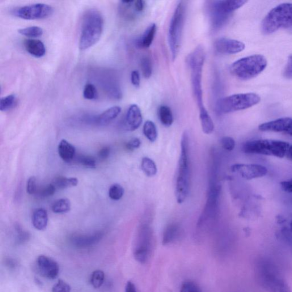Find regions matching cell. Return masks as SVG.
Segmentation results:
<instances>
[{
  "label": "cell",
  "instance_id": "6da1fadb",
  "mask_svg": "<svg viewBox=\"0 0 292 292\" xmlns=\"http://www.w3.org/2000/svg\"><path fill=\"white\" fill-rule=\"evenodd\" d=\"M255 274L258 283L268 292H291L280 270L268 260L262 259L257 262Z\"/></svg>",
  "mask_w": 292,
  "mask_h": 292
},
{
  "label": "cell",
  "instance_id": "7a4b0ae2",
  "mask_svg": "<svg viewBox=\"0 0 292 292\" xmlns=\"http://www.w3.org/2000/svg\"><path fill=\"white\" fill-rule=\"evenodd\" d=\"M104 20L101 13L95 10L87 11L84 14L79 42L80 50H84L94 46L103 35Z\"/></svg>",
  "mask_w": 292,
  "mask_h": 292
},
{
  "label": "cell",
  "instance_id": "3957f363",
  "mask_svg": "<svg viewBox=\"0 0 292 292\" xmlns=\"http://www.w3.org/2000/svg\"><path fill=\"white\" fill-rule=\"evenodd\" d=\"M189 180V137L187 133L184 131L181 140V152L175 188V196L179 204L183 203L188 196Z\"/></svg>",
  "mask_w": 292,
  "mask_h": 292
},
{
  "label": "cell",
  "instance_id": "277c9868",
  "mask_svg": "<svg viewBox=\"0 0 292 292\" xmlns=\"http://www.w3.org/2000/svg\"><path fill=\"white\" fill-rule=\"evenodd\" d=\"M206 55L202 46H198L189 54L187 64L191 70V84L193 95L200 111L206 109L203 103L202 89V74Z\"/></svg>",
  "mask_w": 292,
  "mask_h": 292
},
{
  "label": "cell",
  "instance_id": "5b68a950",
  "mask_svg": "<svg viewBox=\"0 0 292 292\" xmlns=\"http://www.w3.org/2000/svg\"><path fill=\"white\" fill-rule=\"evenodd\" d=\"M292 27V3H283L273 8L262 21L261 31L265 35L279 29Z\"/></svg>",
  "mask_w": 292,
  "mask_h": 292
},
{
  "label": "cell",
  "instance_id": "8992f818",
  "mask_svg": "<svg viewBox=\"0 0 292 292\" xmlns=\"http://www.w3.org/2000/svg\"><path fill=\"white\" fill-rule=\"evenodd\" d=\"M247 3L245 0L210 2L208 12L212 28L214 30L223 28L230 20L233 13Z\"/></svg>",
  "mask_w": 292,
  "mask_h": 292
},
{
  "label": "cell",
  "instance_id": "52a82bcc",
  "mask_svg": "<svg viewBox=\"0 0 292 292\" xmlns=\"http://www.w3.org/2000/svg\"><path fill=\"white\" fill-rule=\"evenodd\" d=\"M267 66L266 58L260 54L244 57L233 63L230 67L231 74L241 80L251 79L257 77Z\"/></svg>",
  "mask_w": 292,
  "mask_h": 292
},
{
  "label": "cell",
  "instance_id": "ba28073f",
  "mask_svg": "<svg viewBox=\"0 0 292 292\" xmlns=\"http://www.w3.org/2000/svg\"><path fill=\"white\" fill-rule=\"evenodd\" d=\"M185 13V4L184 2H179L173 12L169 25L168 41L173 61L176 60L180 52Z\"/></svg>",
  "mask_w": 292,
  "mask_h": 292
},
{
  "label": "cell",
  "instance_id": "9c48e42d",
  "mask_svg": "<svg viewBox=\"0 0 292 292\" xmlns=\"http://www.w3.org/2000/svg\"><path fill=\"white\" fill-rule=\"evenodd\" d=\"M290 144L283 141L260 139L245 142L242 150L245 154H260L282 158L286 156Z\"/></svg>",
  "mask_w": 292,
  "mask_h": 292
},
{
  "label": "cell",
  "instance_id": "30bf717a",
  "mask_svg": "<svg viewBox=\"0 0 292 292\" xmlns=\"http://www.w3.org/2000/svg\"><path fill=\"white\" fill-rule=\"evenodd\" d=\"M260 96L256 93L249 92L236 94L219 100L217 110L221 113H230L243 111L259 104Z\"/></svg>",
  "mask_w": 292,
  "mask_h": 292
},
{
  "label": "cell",
  "instance_id": "8fae6325",
  "mask_svg": "<svg viewBox=\"0 0 292 292\" xmlns=\"http://www.w3.org/2000/svg\"><path fill=\"white\" fill-rule=\"evenodd\" d=\"M155 247L154 232L148 226L144 225L138 232L134 249L135 259L139 263H147L153 254Z\"/></svg>",
  "mask_w": 292,
  "mask_h": 292
},
{
  "label": "cell",
  "instance_id": "7c38bea8",
  "mask_svg": "<svg viewBox=\"0 0 292 292\" xmlns=\"http://www.w3.org/2000/svg\"><path fill=\"white\" fill-rule=\"evenodd\" d=\"M53 13V8L48 4L37 3L16 8L12 14L21 19L35 20L48 18Z\"/></svg>",
  "mask_w": 292,
  "mask_h": 292
},
{
  "label": "cell",
  "instance_id": "4fadbf2b",
  "mask_svg": "<svg viewBox=\"0 0 292 292\" xmlns=\"http://www.w3.org/2000/svg\"><path fill=\"white\" fill-rule=\"evenodd\" d=\"M233 172L238 173L243 178L252 180L263 177L268 173L265 167L260 164H235L231 166Z\"/></svg>",
  "mask_w": 292,
  "mask_h": 292
},
{
  "label": "cell",
  "instance_id": "5bb4252c",
  "mask_svg": "<svg viewBox=\"0 0 292 292\" xmlns=\"http://www.w3.org/2000/svg\"><path fill=\"white\" fill-rule=\"evenodd\" d=\"M259 129L261 131L282 133L289 135L292 137V118H281L264 123L259 126Z\"/></svg>",
  "mask_w": 292,
  "mask_h": 292
},
{
  "label": "cell",
  "instance_id": "9a60e30c",
  "mask_svg": "<svg viewBox=\"0 0 292 292\" xmlns=\"http://www.w3.org/2000/svg\"><path fill=\"white\" fill-rule=\"evenodd\" d=\"M37 265L42 276L49 279L56 278L60 271L57 262L45 255L38 257Z\"/></svg>",
  "mask_w": 292,
  "mask_h": 292
},
{
  "label": "cell",
  "instance_id": "2e32d148",
  "mask_svg": "<svg viewBox=\"0 0 292 292\" xmlns=\"http://www.w3.org/2000/svg\"><path fill=\"white\" fill-rule=\"evenodd\" d=\"M245 48L243 42L238 40L221 38L215 43L217 52L222 54H235L243 52Z\"/></svg>",
  "mask_w": 292,
  "mask_h": 292
},
{
  "label": "cell",
  "instance_id": "e0dca14e",
  "mask_svg": "<svg viewBox=\"0 0 292 292\" xmlns=\"http://www.w3.org/2000/svg\"><path fill=\"white\" fill-rule=\"evenodd\" d=\"M143 121L142 114L140 108L137 105H131L127 112L125 126L127 130L135 131L138 129Z\"/></svg>",
  "mask_w": 292,
  "mask_h": 292
},
{
  "label": "cell",
  "instance_id": "ac0fdd59",
  "mask_svg": "<svg viewBox=\"0 0 292 292\" xmlns=\"http://www.w3.org/2000/svg\"><path fill=\"white\" fill-rule=\"evenodd\" d=\"M103 234L101 232L92 235H75L71 238V242L75 247L81 248L90 247L98 244L103 238Z\"/></svg>",
  "mask_w": 292,
  "mask_h": 292
},
{
  "label": "cell",
  "instance_id": "d6986e66",
  "mask_svg": "<svg viewBox=\"0 0 292 292\" xmlns=\"http://www.w3.org/2000/svg\"><path fill=\"white\" fill-rule=\"evenodd\" d=\"M181 234L179 224L175 223L168 224L163 232V244L167 245L176 242L180 239Z\"/></svg>",
  "mask_w": 292,
  "mask_h": 292
},
{
  "label": "cell",
  "instance_id": "ffe728a7",
  "mask_svg": "<svg viewBox=\"0 0 292 292\" xmlns=\"http://www.w3.org/2000/svg\"><path fill=\"white\" fill-rule=\"evenodd\" d=\"M24 46L27 52L36 58L45 56L46 48L43 42L39 40L28 39L24 41Z\"/></svg>",
  "mask_w": 292,
  "mask_h": 292
},
{
  "label": "cell",
  "instance_id": "44dd1931",
  "mask_svg": "<svg viewBox=\"0 0 292 292\" xmlns=\"http://www.w3.org/2000/svg\"><path fill=\"white\" fill-rule=\"evenodd\" d=\"M156 29L155 24H151L146 30L144 32L143 35L136 40L137 47L141 49L149 48L153 42Z\"/></svg>",
  "mask_w": 292,
  "mask_h": 292
},
{
  "label": "cell",
  "instance_id": "7402d4cb",
  "mask_svg": "<svg viewBox=\"0 0 292 292\" xmlns=\"http://www.w3.org/2000/svg\"><path fill=\"white\" fill-rule=\"evenodd\" d=\"M58 151L61 158L67 163L71 162L75 158V148L65 139H62L59 143Z\"/></svg>",
  "mask_w": 292,
  "mask_h": 292
},
{
  "label": "cell",
  "instance_id": "603a6c76",
  "mask_svg": "<svg viewBox=\"0 0 292 292\" xmlns=\"http://www.w3.org/2000/svg\"><path fill=\"white\" fill-rule=\"evenodd\" d=\"M121 111L120 107H113L108 109L96 118V124L102 126L109 125L120 115Z\"/></svg>",
  "mask_w": 292,
  "mask_h": 292
},
{
  "label": "cell",
  "instance_id": "cb8c5ba5",
  "mask_svg": "<svg viewBox=\"0 0 292 292\" xmlns=\"http://www.w3.org/2000/svg\"><path fill=\"white\" fill-rule=\"evenodd\" d=\"M32 223L34 227L39 231L45 230L48 226V215L44 209H37L32 216Z\"/></svg>",
  "mask_w": 292,
  "mask_h": 292
},
{
  "label": "cell",
  "instance_id": "d4e9b609",
  "mask_svg": "<svg viewBox=\"0 0 292 292\" xmlns=\"http://www.w3.org/2000/svg\"><path fill=\"white\" fill-rule=\"evenodd\" d=\"M52 184L56 189H63L77 186L78 184V180L76 177L58 176L55 177Z\"/></svg>",
  "mask_w": 292,
  "mask_h": 292
},
{
  "label": "cell",
  "instance_id": "484cf974",
  "mask_svg": "<svg viewBox=\"0 0 292 292\" xmlns=\"http://www.w3.org/2000/svg\"><path fill=\"white\" fill-rule=\"evenodd\" d=\"M200 117L203 133L207 135L213 133L215 129L214 122L206 109L200 111Z\"/></svg>",
  "mask_w": 292,
  "mask_h": 292
},
{
  "label": "cell",
  "instance_id": "4316f807",
  "mask_svg": "<svg viewBox=\"0 0 292 292\" xmlns=\"http://www.w3.org/2000/svg\"><path fill=\"white\" fill-rule=\"evenodd\" d=\"M159 118L162 124L166 127L171 126L173 122L172 112L167 106H161L159 109Z\"/></svg>",
  "mask_w": 292,
  "mask_h": 292
},
{
  "label": "cell",
  "instance_id": "83f0119b",
  "mask_svg": "<svg viewBox=\"0 0 292 292\" xmlns=\"http://www.w3.org/2000/svg\"><path fill=\"white\" fill-rule=\"evenodd\" d=\"M71 209V203L68 199L62 198L54 203L52 211L54 213L58 214L68 213Z\"/></svg>",
  "mask_w": 292,
  "mask_h": 292
},
{
  "label": "cell",
  "instance_id": "f1b7e54d",
  "mask_svg": "<svg viewBox=\"0 0 292 292\" xmlns=\"http://www.w3.org/2000/svg\"><path fill=\"white\" fill-rule=\"evenodd\" d=\"M143 134L151 142H154L158 137L157 129L154 122L147 121L143 126Z\"/></svg>",
  "mask_w": 292,
  "mask_h": 292
},
{
  "label": "cell",
  "instance_id": "f546056e",
  "mask_svg": "<svg viewBox=\"0 0 292 292\" xmlns=\"http://www.w3.org/2000/svg\"><path fill=\"white\" fill-rule=\"evenodd\" d=\"M142 170L149 177L154 176L157 173V167L153 160L149 158L145 157L142 160Z\"/></svg>",
  "mask_w": 292,
  "mask_h": 292
},
{
  "label": "cell",
  "instance_id": "4dcf8cb0",
  "mask_svg": "<svg viewBox=\"0 0 292 292\" xmlns=\"http://www.w3.org/2000/svg\"><path fill=\"white\" fill-rule=\"evenodd\" d=\"M141 67L143 77L149 78L152 74L153 64L151 58L149 56H143L141 60Z\"/></svg>",
  "mask_w": 292,
  "mask_h": 292
},
{
  "label": "cell",
  "instance_id": "1f68e13d",
  "mask_svg": "<svg viewBox=\"0 0 292 292\" xmlns=\"http://www.w3.org/2000/svg\"><path fill=\"white\" fill-rule=\"evenodd\" d=\"M18 103L17 97L14 94H11L3 97L0 101V110L2 112H7L14 108Z\"/></svg>",
  "mask_w": 292,
  "mask_h": 292
},
{
  "label": "cell",
  "instance_id": "d6a6232c",
  "mask_svg": "<svg viewBox=\"0 0 292 292\" xmlns=\"http://www.w3.org/2000/svg\"><path fill=\"white\" fill-rule=\"evenodd\" d=\"M19 33L21 35L29 38H37L43 35V29L39 27L33 26L19 29Z\"/></svg>",
  "mask_w": 292,
  "mask_h": 292
},
{
  "label": "cell",
  "instance_id": "836d02e7",
  "mask_svg": "<svg viewBox=\"0 0 292 292\" xmlns=\"http://www.w3.org/2000/svg\"><path fill=\"white\" fill-rule=\"evenodd\" d=\"M124 188L119 184H114L109 190V196L112 200L119 201L124 196Z\"/></svg>",
  "mask_w": 292,
  "mask_h": 292
},
{
  "label": "cell",
  "instance_id": "e575fe53",
  "mask_svg": "<svg viewBox=\"0 0 292 292\" xmlns=\"http://www.w3.org/2000/svg\"><path fill=\"white\" fill-rule=\"evenodd\" d=\"M105 277V273L103 271L101 270H95L92 272L90 278L91 285L94 288H99L103 285Z\"/></svg>",
  "mask_w": 292,
  "mask_h": 292
},
{
  "label": "cell",
  "instance_id": "d590c367",
  "mask_svg": "<svg viewBox=\"0 0 292 292\" xmlns=\"http://www.w3.org/2000/svg\"><path fill=\"white\" fill-rule=\"evenodd\" d=\"M77 160L78 163L85 167L89 168L96 167V160L92 156L81 155L78 156Z\"/></svg>",
  "mask_w": 292,
  "mask_h": 292
},
{
  "label": "cell",
  "instance_id": "8d00e7d4",
  "mask_svg": "<svg viewBox=\"0 0 292 292\" xmlns=\"http://www.w3.org/2000/svg\"><path fill=\"white\" fill-rule=\"evenodd\" d=\"M83 94L84 98L86 100H95L97 96V91L94 84H86L84 86Z\"/></svg>",
  "mask_w": 292,
  "mask_h": 292
},
{
  "label": "cell",
  "instance_id": "74e56055",
  "mask_svg": "<svg viewBox=\"0 0 292 292\" xmlns=\"http://www.w3.org/2000/svg\"><path fill=\"white\" fill-rule=\"evenodd\" d=\"M180 292H202V291L196 282L185 281L182 283Z\"/></svg>",
  "mask_w": 292,
  "mask_h": 292
},
{
  "label": "cell",
  "instance_id": "f35d334b",
  "mask_svg": "<svg viewBox=\"0 0 292 292\" xmlns=\"http://www.w3.org/2000/svg\"><path fill=\"white\" fill-rule=\"evenodd\" d=\"M70 286L62 280H59L52 288V292H70Z\"/></svg>",
  "mask_w": 292,
  "mask_h": 292
},
{
  "label": "cell",
  "instance_id": "ab89813d",
  "mask_svg": "<svg viewBox=\"0 0 292 292\" xmlns=\"http://www.w3.org/2000/svg\"><path fill=\"white\" fill-rule=\"evenodd\" d=\"M221 143L224 149L228 151L234 150L236 145L234 139L229 137H223L222 139Z\"/></svg>",
  "mask_w": 292,
  "mask_h": 292
},
{
  "label": "cell",
  "instance_id": "60d3db41",
  "mask_svg": "<svg viewBox=\"0 0 292 292\" xmlns=\"http://www.w3.org/2000/svg\"><path fill=\"white\" fill-rule=\"evenodd\" d=\"M56 188L53 184H49L46 185L40 191V196L42 197L47 198L53 196L56 191Z\"/></svg>",
  "mask_w": 292,
  "mask_h": 292
},
{
  "label": "cell",
  "instance_id": "b9f144b4",
  "mask_svg": "<svg viewBox=\"0 0 292 292\" xmlns=\"http://www.w3.org/2000/svg\"><path fill=\"white\" fill-rule=\"evenodd\" d=\"M27 191L29 194H33L37 192V180L35 176H31L28 179Z\"/></svg>",
  "mask_w": 292,
  "mask_h": 292
},
{
  "label": "cell",
  "instance_id": "7bdbcfd3",
  "mask_svg": "<svg viewBox=\"0 0 292 292\" xmlns=\"http://www.w3.org/2000/svg\"><path fill=\"white\" fill-rule=\"evenodd\" d=\"M283 75L286 78L292 79V55L288 57L283 69Z\"/></svg>",
  "mask_w": 292,
  "mask_h": 292
},
{
  "label": "cell",
  "instance_id": "ee69618b",
  "mask_svg": "<svg viewBox=\"0 0 292 292\" xmlns=\"http://www.w3.org/2000/svg\"><path fill=\"white\" fill-rule=\"evenodd\" d=\"M141 141L140 139L135 138L131 139L129 142L126 144V148L130 151H133L135 149L140 147Z\"/></svg>",
  "mask_w": 292,
  "mask_h": 292
},
{
  "label": "cell",
  "instance_id": "f6af8a7d",
  "mask_svg": "<svg viewBox=\"0 0 292 292\" xmlns=\"http://www.w3.org/2000/svg\"><path fill=\"white\" fill-rule=\"evenodd\" d=\"M131 81L135 87H139L140 86L141 78L138 71H132L131 74Z\"/></svg>",
  "mask_w": 292,
  "mask_h": 292
},
{
  "label": "cell",
  "instance_id": "bcb514c9",
  "mask_svg": "<svg viewBox=\"0 0 292 292\" xmlns=\"http://www.w3.org/2000/svg\"><path fill=\"white\" fill-rule=\"evenodd\" d=\"M146 7V2L142 0H137L134 2V8L137 13H141L145 10Z\"/></svg>",
  "mask_w": 292,
  "mask_h": 292
},
{
  "label": "cell",
  "instance_id": "7dc6e473",
  "mask_svg": "<svg viewBox=\"0 0 292 292\" xmlns=\"http://www.w3.org/2000/svg\"><path fill=\"white\" fill-rule=\"evenodd\" d=\"M111 148L108 146H106L103 148L99 152L98 155L99 157L101 159L105 160L107 159L110 154H111Z\"/></svg>",
  "mask_w": 292,
  "mask_h": 292
},
{
  "label": "cell",
  "instance_id": "c3c4849f",
  "mask_svg": "<svg viewBox=\"0 0 292 292\" xmlns=\"http://www.w3.org/2000/svg\"><path fill=\"white\" fill-rule=\"evenodd\" d=\"M280 184L283 191L286 192L292 193V179L282 181Z\"/></svg>",
  "mask_w": 292,
  "mask_h": 292
},
{
  "label": "cell",
  "instance_id": "681fc988",
  "mask_svg": "<svg viewBox=\"0 0 292 292\" xmlns=\"http://www.w3.org/2000/svg\"><path fill=\"white\" fill-rule=\"evenodd\" d=\"M125 292H137L136 286L133 282L131 281L127 282Z\"/></svg>",
  "mask_w": 292,
  "mask_h": 292
},
{
  "label": "cell",
  "instance_id": "f907efd6",
  "mask_svg": "<svg viewBox=\"0 0 292 292\" xmlns=\"http://www.w3.org/2000/svg\"><path fill=\"white\" fill-rule=\"evenodd\" d=\"M286 158L292 161V145L290 146L288 151L287 152Z\"/></svg>",
  "mask_w": 292,
  "mask_h": 292
},
{
  "label": "cell",
  "instance_id": "816d5d0a",
  "mask_svg": "<svg viewBox=\"0 0 292 292\" xmlns=\"http://www.w3.org/2000/svg\"><path fill=\"white\" fill-rule=\"evenodd\" d=\"M290 230L292 231V222L290 223Z\"/></svg>",
  "mask_w": 292,
  "mask_h": 292
},
{
  "label": "cell",
  "instance_id": "f5cc1de1",
  "mask_svg": "<svg viewBox=\"0 0 292 292\" xmlns=\"http://www.w3.org/2000/svg\"><path fill=\"white\" fill-rule=\"evenodd\" d=\"M290 32H291L292 33V27L290 29Z\"/></svg>",
  "mask_w": 292,
  "mask_h": 292
}]
</instances>
